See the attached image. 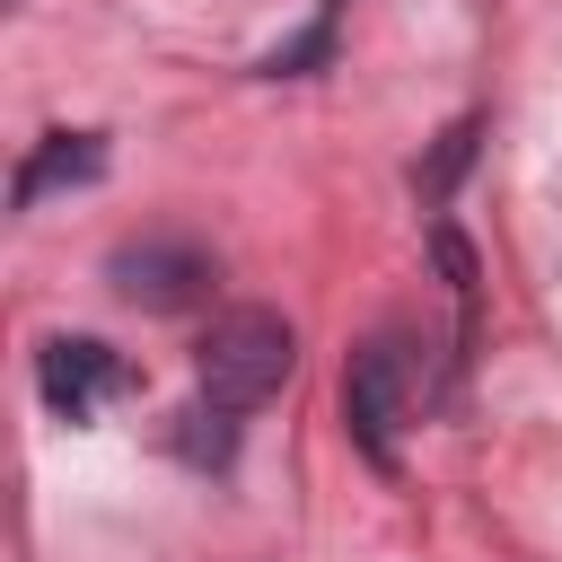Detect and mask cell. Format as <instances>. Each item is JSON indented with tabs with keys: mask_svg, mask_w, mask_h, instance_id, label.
<instances>
[{
	"mask_svg": "<svg viewBox=\"0 0 562 562\" xmlns=\"http://www.w3.org/2000/svg\"><path fill=\"white\" fill-rule=\"evenodd\" d=\"M290 360H299V334H290L272 307H228V316L202 334V351H193L202 395L228 404V413H255L263 395H281Z\"/></svg>",
	"mask_w": 562,
	"mask_h": 562,
	"instance_id": "obj_1",
	"label": "cell"
},
{
	"mask_svg": "<svg viewBox=\"0 0 562 562\" xmlns=\"http://www.w3.org/2000/svg\"><path fill=\"white\" fill-rule=\"evenodd\" d=\"M334 18H342V0H316V26H307L299 44H281V53H263L255 70H263V79H307L316 61H334Z\"/></svg>",
	"mask_w": 562,
	"mask_h": 562,
	"instance_id": "obj_8",
	"label": "cell"
},
{
	"mask_svg": "<svg viewBox=\"0 0 562 562\" xmlns=\"http://www.w3.org/2000/svg\"><path fill=\"white\" fill-rule=\"evenodd\" d=\"M176 457L184 465H202V474H228V457H237V422H228V404H184L176 413Z\"/></svg>",
	"mask_w": 562,
	"mask_h": 562,
	"instance_id": "obj_6",
	"label": "cell"
},
{
	"mask_svg": "<svg viewBox=\"0 0 562 562\" xmlns=\"http://www.w3.org/2000/svg\"><path fill=\"white\" fill-rule=\"evenodd\" d=\"M105 281H114L123 307L184 316V307L211 299L220 263H211V246H193V237H140V246H114V255H105Z\"/></svg>",
	"mask_w": 562,
	"mask_h": 562,
	"instance_id": "obj_2",
	"label": "cell"
},
{
	"mask_svg": "<svg viewBox=\"0 0 562 562\" xmlns=\"http://www.w3.org/2000/svg\"><path fill=\"white\" fill-rule=\"evenodd\" d=\"M105 176V132H53V140H35L26 149V167H18V211H35L44 193H61V184H97Z\"/></svg>",
	"mask_w": 562,
	"mask_h": 562,
	"instance_id": "obj_5",
	"label": "cell"
},
{
	"mask_svg": "<svg viewBox=\"0 0 562 562\" xmlns=\"http://www.w3.org/2000/svg\"><path fill=\"white\" fill-rule=\"evenodd\" d=\"M474 140H483V114L448 123V132H439V149H430V167H413V184H422V202H430V211H439V202L457 193V176L474 167Z\"/></svg>",
	"mask_w": 562,
	"mask_h": 562,
	"instance_id": "obj_7",
	"label": "cell"
},
{
	"mask_svg": "<svg viewBox=\"0 0 562 562\" xmlns=\"http://www.w3.org/2000/svg\"><path fill=\"white\" fill-rule=\"evenodd\" d=\"M342 413H351V439L369 465H395V422H404V351L378 334L351 351L342 369Z\"/></svg>",
	"mask_w": 562,
	"mask_h": 562,
	"instance_id": "obj_3",
	"label": "cell"
},
{
	"mask_svg": "<svg viewBox=\"0 0 562 562\" xmlns=\"http://www.w3.org/2000/svg\"><path fill=\"white\" fill-rule=\"evenodd\" d=\"M35 386H44V404H53L61 422H88V413L123 386V360H114L97 334H53V342L35 351Z\"/></svg>",
	"mask_w": 562,
	"mask_h": 562,
	"instance_id": "obj_4",
	"label": "cell"
}]
</instances>
